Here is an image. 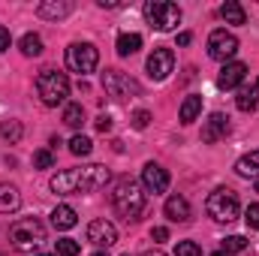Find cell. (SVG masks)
<instances>
[{
    "mask_svg": "<svg viewBox=\"0 0 259 256\" xmlns=\"http://www.w3.org/2000/svg\"><path fill=\"white\" fill-rule=\"evenodd\" d=\"M112 178V172L100 163L81 166V169H64L52 178V190L61 196H75V193H94L100 187H106Z\"/></svg>",
    "mask_w": 259,
    "mask_h": 256,
    "instance_id": "obj_1",
    "label": "cell"
},
{
    "mask_svg": "<svg viewBox=\"0 0 259 256\" xmlns=\"http://www.w3.org/2000/svg\"><path fill=\"white\" fill-rule=\"evenodd\" d=\"M112 205L124 220H139V214L145 211V193L133 178H121L112 190Z\"/></svg>",
    "mask_w": 259,
    "mask_h": 256,
    "instance_id": "obj_2",
    "label": "cell"
},
{
    "mask_svg": "<svg viewBox=\"0 0 259 256\" xmlns=\"http://www.w3.org/2000/svg\"><path fill=\"white\" fill-rule=\"evenodd\" d=\"M9 241L18 253H33L46 241V226L36 217H21L9 226Z\"/></svg>",
    "mask_w": 259,
    "mask_h": 256,
    "instance_id": "obj_3",
    "label": "cell"
},
{
    "mask_svg": "<svg viewBox=\"0 0 259 256\" xmlns=\"http://www.w3.org/2000/svg\"><path fill=\"white\" fill-rule=\"evenodd\" d=\"M36 94H39L42 106H64L66 97H69V78H66V72L42 69L36 75Z\"/></svg>",
    "mask_w": 259,
    "mask_h": 256,
    "instance_id": "obj_4",
    "label": "cell"
},
{
    "mask_svg": "<svg viewBox=\"0 0 259 256\" xmlns=\"http://www.w3.org/2000/svg\"><path fill=\"white\" fill-rule=\"evenodd\" d=\"M205 211L217 223H232V220H238L241 205H238V196L229 190V187H217V190L205 199Z\"/></svg>",
    "mask_w": 259,
    "mask_h": 256,
    "instance_id": "obj_5",
    "label": "cell"
},
{
    "mask_svg": "<svg viewBox=\"0 0 259 256\" xmlns=\"http://www.w3.org/2000/svg\"><path fill=\"white\" fill-rule=\"evenodd\" d=\"M142 12L154 30H175L181 24V9L169 0H148Z\"/></svg>",
    "mask_w": 259,
    "mask_h": 256,
    "instance_id": "obj_6",
    "label": "cell"
},
{
    "mask_svg": "<svg viewBox=\"0 0 259 256\" xmlns=\"http://www.w3.org/2000/svg\"><path fill=\"white\" fill-rule=\"evenodd\" d=\"M103 88H106V94H109L112 100H118V103L133 100V97L142 94V88L130 78L127 72H121V69H106V72H103Z\"/></svg>",
    "mask_w": 259,
    "mask_h": 256,
    "instance_id": "obj_7",
    "label": "cell"
},
{
    "mask_svg": "<svg viewBox=\"0 0 259 256\" xmlns=\"http://www.w3.org/2000/svg\"><path fill=\"white\" fill-rule=\"evenodd\" d=\"M97 64H100L97 46H91V42H72V46L66 49V66H69L72 72L88 75V72L97 69Z\"/></svg>",
    "mask_w": 259,
    "mask_h": 256,
    "instance_id": "obj_8",
    "label": "cell"
},
{
    "mask_svg": "<svg viewBox=\"0 0 259 256\" xmlns=\"http://www.w3.org/2000/svg\"><path fill=\"white\" fill-rule=\"evenodd\" d=\"M235 52H238V39H235V33H229V30H214L211 36H208V58H214V61H220V64H229L232 58H235Z\"/></svg>",
    "mask_w": 259,
    "mask_h": 256,
    "instance_id": "obj_9",
    "label": "cell"
},
{
    "mask_svg": "<svg viewBox=\"0 0 259 256\" xmlns=\"http://www.w3.org/2000/svg\"><path fill=\"white\" fill-rule=\"evenodd\" d=\"M84 235H88V241H91L94 247H100V250H109V247L118 241V229H115L109 220H103V217H100V220H91Z\"/></svg>",
    "mask_w": 259,
    "mask_h": 256,
    "instance_id": "obj_10",
    "label": "cell"
},
{
    "mask_svg": "<svg viewBox=\"0 0 259 256\" xmlns=\"http://www.w3.org/2000/svg\"><path fill=\"white\" fill-rule=\"evenodd\" d=\"M175 69V55H172V49H154V55L148 58V75L154 78V81H163V78H169V72Z\"/></svg>",
    "mask_w": 259,
    "mask_h": 256,
    "instance_id": "obj_11",
    "label": "cell"
},
{
    "mask_svg": "<svg viewBox=\"0 0 259 256\" xmlns=\"http://www.w3.org/2000/svg\"><path fill=\"white\" fill-rule=\"evenodd\" d=\"M142 187L148 193H166L169 190V172L160 163H145V169H142Z\"/></svg>",
    "mask_w": 259,
    "mask_h": 256,
    "instance_id": "obj_12",
    "label": "cell"
},
{
    "mask_svg": "<svg viewBox=\"0 0 259 256\" xmlns=\"http://www.w3.org/2000/svg\"><path fill=\"white\" fill-rule=\"evenodd\" d=\"M229 136V118L223 115V112H214L205 124H202V142H208V145H214V142H220V139H226Z\"/></svg>",
    "mask_w": 259,
    "mask_h": 256,
    "instance_id": "obj_13",
    "label": "cell"
},
{
    "mask_svg": "<svg viewBox=\"0 0 259 256\" xmlns=\"http://www.w3.org/2000/svg\"><path fill=\"white\" fill-rule=\"evenodd\" d=\"M244 75H247V66L238 64V61H229V64H223L220 75H217V88L220 91H232V88H238L244 81Z\"/></svg>",
    "mask_w": 259,
    "mask_h": 256,
    "instance_id": "obj_14",
    "label": "cell"
},
{
    "mask_svg": "<svg viewBox=\"0 0 259 256\" xmlns=\"http://www.w3.org/2000/svg\"><path fill=\"white\" fill-rule=\"evenodd\" d=\"M163 214L172 220V223H190L193 211H190V202L184 196H169L166 205H163Z\"/></svg>",
    "mask_w": 259,
    "mask_h": 256,
    "instance_id": "obj_15",
    "label": "cell"
},
{
    "mask_svg": "<svg viewBox=\"0 0 259 256\" xmlns=\"http://www.w3.org/2000/svg\"><path fill=\"white\" fill-rule=\"evenodd\" d=\"M69 3L66 0H46V3H39L36 6V15L39 18H52V21H58V18H64V15H69Z\"/></svg>",
    "mask_w": 259,
    "mask_h": 256,
    "instance_id": "obj_16",
    "label": "cell"
},
{
    "mask_svg": "<svg viewBox=\"0 0 259 256\" xmlns=\"http://www.w3.org/2000/svg\"><path fill=\"white\" fill-rule=\"evenodd\" d=\"M75 223H78L75 208H69V205H58V208L52 211V226H55V229H72Z\"/></svg>",
    "mask_w": 259,
    "mask_h": 256,
    "instance_id": "obj_17",
    "label": "cell"
},
{
    "mask_svg": "<svg viewBox=\"0 0 259 256\" xmlns=\"http://www.w3.org/2000/svg\"><path fill=\"white\" fill-rule=\"evenodd\" d=\"M21 205V193L12 184H0V214H12Z\"/></svg>",
    "mask_w": 259,
    "mask_h": 256,
    "instance_id": "obj_18",
    "label": "cell"
},
{
    "mask_svg": "<svg viewBox=\"0 0 259 256\" xmlns=\"http://www.w3.org/2000/svg\"><path fill=\"white\" fill-rule=\"evenodd\" d=\"M235 172H238L241 178H259V148L250 151V154H244V157L235 163Z\"/></svg>",
    "mask_w": 259,
    "mask_h": 256,
    "instance_id": "obj_19",
    "label": "cell"
},
{
    "mask_svg": "<svg viewBox=\"0 0 259 256\" xmlns=\"http://www.w3.org/2000/svg\"><path fill=\"white\" fill-rule=\"evenodd\" d=\"M199 112H202V97H184V103H181V112H178V118H181V124H193L196 118H199Z\"/></svg>",
    "mask_w": 259,
    "mask_h": 256,
    "instance_id": "obj_20",
    "label": "cell"
},
{
    "mask_svg": "<svg viewBox=\"0 0 259 256\" xmlns=\"http://www.w3.org/2000/svg\"><path fill=\"white\" fill-rule=\"evenodd\" d=\"M220 15H223V21H226V24H244V21H247L244 6H241V3H235V0H226V3L220 6Z\"/></svg>",
    "mask_w": 259,
    "mask_h": 256,
    "instance_id": "obj_21",
    "label": "cell"
},
{
    "mask_svg": "<svg viewBox=\"0 0 259 256\" xmlns=\"http://www.w3.org/2000/svg\"><path fill=\"white\" fill-rule=\"evenodd\" d=\"M139 49H142V36H139V33H121V36H118V55H121V58L136 55Z\"/></svg>",
    "mask_w": 259,
    "mask_h": 256,
    "instance_id": "obj_22",
    "label": "cell"
},
{
    "mask_svg": "<svg viewBox=\"0 0 259 256\" xmlns=\"http://www.w3.org/2000/svg\"><path fill=\"white\" fill-rule=\"evenodd\" d=\"M18 46H21V55H27V58H39L42 55V36L39 33H24Z\"/></svg>",
    "mask_w": 259,
    "mask_h": 256,
    "instance_id": "obj_23",
    "label": "cell"
},
{
    "mask_svg": "<svg viewBox=\"0 0 259 256\" xmlns=\"http://www.w3.org/2000/svg\"><path fill=\"white\" fill-rule=\"evenodd\" d=\"M64 124L72 127V130H81V124H84V109H81V103H66Z\"/></svg>",
    "mask_w": 259,
    "mask_h": 256,
    "instance_id": "obj_24",
    "label": "cell"
},
{
    "mask_svg": "<svg viewBox=\"0 0 259 256\" xmlns=\"http://www.w3.org/2000/svg\"><path fill=\"white\" fill-rule=\"evenodd\" d=\"M0 136L9 142V145H15V142H21V136H24V127H21V121H0Z\"/></svg>",
    "mask_w": 259,
    "mask_h": 256,
    "instance_id": "obj_25",
    "label": "cell"
},
{
    "mask_svg": "<svg viewBox=\"0 0 259 256\" xmlns=\"http://www.w3.org/2000/svg\"><path fill=\"white\" fill-rule=\"evenodd\" d=\"M256 88H241L238 91V97H235V106L241 109V112H253L256 109Z\"/></svg>",
    "mask_w": 259,
    "mask_h": 256,
    "instance_id": "obj_26",
    "label": "cell"
},
{
    "mask_svg": "<svg viewBox=\"0 0 259 256\" xmlns=\"http://www.w3.org/2000/svg\"><path fill=\"white\" fill-rule=\"evenodd\" d=\"M91 139L88 136H81V133H75L72 139H69V154H75V157H88L91 154Z\"/></svg>",
    "mask_w": 259,
    "mask_h": 256,
    "instance_id": "obj_27",
    "label": "cell"
},
{
    "mask_svg": "<svg viewBox=\"0 0 259 256\" xmlns=\"http://www.w3.org/2000/svg\"><path fill=\"white\" fill-rule=\"evenodd\" d=\"M81 253V244L75 238H58L55 241V256H78Z\"/></svg>",
    "mask_w": 259,
    "mask_h": 256,
    "instance_id": "obj_28",
    "label": "cell"
},
{
    "mask_svg": "<svg viewBox=\"0 0 259 256\" xmlns=\"http://www.w3.org/2000/svg\"><path fill=\"white\" fill-rule=\"evenodd\" d=\"M241 250H247V238H241V235H229V238H223V253H241Z\"/></svg>",
    "mask_w": 259,
    "mask_h": 256,
    "instance_id": "obj_29",
    "label": "cell"
},
{
    "mask_svg": "<svg viewBox=\"0 0 259 256\" xmlns=\"http://www.w3.org/2000/svg\"><path fill=\"white\" fill-rule=\"evenodd\" d=\"M33 166H36V169H52V166H55L52 151H46V148H42V151H36V154H33Z\"/></svg>",
    "mask_w": 259,
    "mask_h": 256,
    "instance_id": "obj_30",
    "label": "cell"
},
{
    "mask_svg": "<svg viewBox=\"0 0 259 256\" xmlns=\"http://www.w3.org/2000/svg\"><path fill=\"white\" fill-rule=\"evenodd\" d=\"M175 256H202V250H199L196 241H181V244L175 247Z\"/></svg>",
    "mask_w": 259,
    "mask_h": 256,
    "instance_id": "obj_31",
    "label": "cell"
},
{
    "mask_svg": "<svg viewBox=\"0 0 259 256\" xmlns=\"http://www.w3.org/2000/svg\"><path fill=\"white\" fill-rule=\"evenodd\" d=\"M130 121H133V127H136V130H145L148 124H151V112L139 109V112H133V118H130Z\"/></svg>",
    "mask_w": 259,
    "mask_h": 256,
    "instance_id": "obj_32",
    "label": "cell"
},
{
    "mask_svg": "<svg viewBox=\"0 0 259 256\" xmlns=\"http://www.w3.org/2000/svg\"><path fill=\"white\" fill-rule=\"evenodd\" d=\"M244 223H247L250 229H259V205H247V211H244Z\"/></svg>",
    "mask_w": 259,
    "mask_h": 256,
    "instance_id": "obj_33",
    "label": "cell"
},
{
    "mask_svg": "<svg viewBox=\"0 0 259 256\" xmlns=\"http://www.w3.org/2000/svg\"><path fill=\"white\" fill-rule=\"evenodd\" d=\"M151 238H154V241H166V238H169V229H166V226H154V229H151Z\"/></svg>",
    "mask_w": 259,
    "mask_h": 256,
    "instance_id": "obj_34",
    "label": "cell"
},
{
    "mask_svg": "<svg viewBox=\"0 0 259 256\" xmlns=\"http://www.w3.org/2000/svg\"><path fill=\"white\" fill-rule=\"evenodd\" d=\"M97 130H100V133H109V130H112V118H109V115H100V118H97Z\"/></svg>",
    "mask_w": 259,
    "mask_h": 256,
    "instance_id": "obj_35",
    "label": "cell"
},
{
    "mask_svg": "<svg viewBox=\"0 0 259 256\" xmlns=\"http://www.w3.org/2000/svg\"><path fill=\"white\" fill-rule=\"evenodd\" d=\"M9 42H12V39H9V30H6V27H0V52H6V49H9Z\"/></svg>",
    "mask_w": 259,
    "mask_h": 256,
    "instance_id": "obj_36",
    "label": "cell"
},
{
    "mask_svg": "<svg viewBox=\"0 0 259 256\" xmlns=\"http://www.w3.org/2000/svg\"><path fill=\"white\" fill-rule=\"evenodd\" d=\"M190 42H193V33H187V30L178 33V46H190Z\"/></svg>",
    "mask_w": 259,
    "mask_h": 256,
    "instance_id": "obj_37",
    "label": "cell"
},
{
    "mask_svg": "<svg viewBox=\"0 0 259 256\" xmlns=\"http://www.w3.org/2000/svg\"><path fill=\"white\" fill-rule=\"evenodd\" d=\"M142 256H166V253H163V250H145Z\"/></svg>",
    "mask_w": 259,
    "mask_h": 256,
    "instance_id": "obj_38",
    "label": "cell"
},
{
    "mask_svg": "<svg viewBox=\"0 0 259 256\" xmlns=\"http://www.w3.org/2000/svg\"><path fill=\"white\" fill-rule=\"evenodd\" d=\"M94 256H106V250H97V253H94Z\"/></svg>",
    "mask_w": 259,
    "mask_h": 256,
    "instance_id": "obj_39",
    "label": "cell"
},
{
    "mask_svg": "<svg viewBox=\"0 0 259 256\" xmlns=\"http://www.w3.org/2000/svg\"><path fill=\"white\" fill-rule=\"evenodd\" d=\"M211 256H226V253H223V250H220V253H211Z\"/></svg>",
    "mask_w": 259,
    "mask_h": 256,
    "instance_id": "obj_40",
    "label": "cell"
},
{
    "mask_svg": "<svg viewBox=\"0 0 259 256\" xmlns=\"http://www.w3.org/2000/svg\"><path fill=\"white\" fill-rule=\"evenodd\" d=\"M36 256H52V253H36Z\"/></svg>",
    "mask_w": 259,
    "mask_h": 256,
    "instance_id": "obj_41",
    "label": "cell"
},
{
    "mask_svg": "<svg viewBox=\"0 0 259 256\" xmlns=\"http://www.w3.org/2000/svg\"><path fill=\"white\" fill-rule=\"evenodd\" d=\"M256 193H259V178H256Z\"/></svg>",
    "mask_w": 259,
    "mask_h": 256,
    "instance_id": "obj_42",
    "label": "cell"
},
{
    "mask_svg": "<svg viewBox=\"0 0 259 256\" xmlns=\"http://www.w3.org/2000/svg\"><path fill=\"white\" fill-rule=\"evenodd\" d=\"M256 91H259V81H256Z\"/></svg>",
    "mask_w": 259,
    "mask_h": 256,
    "instance_id": "obj_43",
    "label": "cell"
},
{
    "mask_svg": "<svg viewBox=\"0 0 259 256\" xmlns=\"http://www.w3.org/2000/svg\"><path fill=\"white\" fill-rule=\"evenodd\" d=\"M0 256H3V253H0Z\"/></svg>",
    "mask_w": 259,
    "mask_h": 256,
    "instance_id": "obj_44",
    "label": "cell"
}]
</instances>
